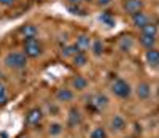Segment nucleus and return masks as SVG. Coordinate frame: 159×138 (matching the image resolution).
Here are the masks:
<instances>
[{
    "label": "nucleus",
    "mask_w": 159,
    "mask_h": 138,
    "mask_svg": "<svg viewBox=\"0 0 159 138\" xmlns=\"http://www.w3.org/2000/svg\"><path fill=\"white\" fill-rule=\"evenodd\" d=\"M3 64L11 70H22L27 67V56L22 51H11L5 56Z\"/></svg>",
    "instance_id": "nucleus-1"
},
{
    "label": "nucleus",
    "mask_w": 159,
    "mask_h": 138,
    "mask_svg": "<svg viewBox=\"0 0 159 138\" xmlns=\"http://www.w3.org/2000/svg\"><path fill=\"white\" fill-rule=\"evenodd\" d=\"M22 52L30 59H37L43 54V45L37 40V37L32 38H24V45H22Z\"/></svg>",
    "instance_id": "nucleus-2"
},
{
    "label": "nucleus",
    "mask_w": 159,
    "mask_h": 138,
    "mask_svg": "<svg viewBox=\"0 0 159 138\" xmlns=\"http://www.w3.org/2000/svg\"><path fill=\"white\" fill-rule=\"evenodd\" d=\"M111 94L118 99H129L132 94V87L127 81L118 78L111 82Z\"/></svg>",
    "instance_id": "nucleus-3"
},
{
    "label": "nucleus",
    "mask_w": 159,
    "mask_h": 138,
    "mask_svg": "<svg viewBox=\"0 0 159 138\" xmlns=\"http://www.w3.org/2000/svg\"><path fill=\"white\" fill-rule=\"evenodd\" d=\"M108 97L103 94H96L92 97L88 99V108L92 109V111H103L105 108L108 106Z\"/></svg>",
    "instance_id": "nucleus-4"
},
{
    "label": "nucleus",
    "mask_w": 159,
    "mask_h": 138,
    "mask_svg": "<svg viewBox=\"0 0 159 138\" xmlns=\"http://www.w3.org/2000/svg\"><path fill=\"white\" fill-rule=\"evenodd\" d=\"M42 121H43V109L42 108H32V109H29V113L25 114V124L30 127L38 126Z\"/></svg>",
    "instance_id": "nucleus-5"
},
{
    "label": "nucleus",
    "mask_w": 159,
    "mask_h": 138,
    "mask_svg": "<svg viewBox=\"0 0 159 138\" xmlns=\"http://www.w3.org/2000/svg\"><path fill=\"white\" fill-rule=\"evenodd\" d=\"M123 8L124 11L127 13V15H135V13L142 11L143 8V0H124V3H123Z\"/></svg>",
    "instance_id": "nucleus-6"
},
{
    "label": "nucleus",
    "mask_w": 159,
    "mask_h": 138,
    "mask_svg": "<svg viewBox=\"0 0 159 138\" xmlns=\"http://www.w3.org/2000/svg\"><path fill=\"white\" fill-rule=\"evenodd\" d=\"M135 94H137V97L140 100H148L150 95H151V86H150V82H147V81L139 82L137 87H135Z\"/></svg>",
    "instance_id": "nucleus-7"
},
{
    "label": "nucleus",
    "mask_w": 159,
    "mask_h": 138,
    "mask_svg": "<svg viewBox=\"0 0 159 138\" xmlns=\"http://www.w3.org/2000/svg\"><path fill=\"white\" fill-rule=\"evenodd\" d=\"M73 97H75V94L69 87H59L56 91V100L61 102V103H69V102L73 100Z\"/></svg>",
    "instance_id": "nucleus-8"
},
{
    "label": "nucleus",
    "mask_w": 159,
    "mask_h": 138,
    "mask_svg": "<svg viewBox=\"0 0 159 138\" xmlns=\"http://www.w3.org/2000/svg\"><path fill=\"white\" fill-rule=\"evenodd\" d=\"M81 121H83V116H81V113H80V109L78 108H70L69 109V114H67V124H69V127H76V126H80L81 124Z\"/></svg>",
    "instance_id": "nucleus-9"
},
{
    "label": "nucleus",
    "mask_w": 159,
    "mask_h": 138,
    "mask_svg": "<svg viewBox=\"0 0 159 138\" xmlns=\"http://www.w3.org/2000/svg\"><path fill=\"white\" fill-rule=\"evenodd\" d=\"M126 127H127V122H126V119H124L121 114H115V116L111 118V121H110V129H111L113 132H123Z\"/></svg>",
    "instance_id": "nucleus-10"
},
{
    "label": "nucleus",
    "mask_w": 159,
    "mask_h": 138,
    "mask_svg": "<svg viewBox=\"0 0 159 138\" xmlns=\"http://www.w3.org/2000/svg\"><path fill=\"white\" fill-rule=\"evenodd\" d=\"M132 22H134V25L137 27V29H142V27H145L150 22V16L143 11H139V13H135V15H132Z\"/></svg>",
    "instance_id": "nucleus-11"
},
{
    "label": "nucleus",
    "mask_w": 159,
    "mask_h": 138,
    "mask_svg": "<svg viewBox=\"0 0 159 138\" xmlns=\"http://www.w3.org/2000/svg\"><path fill=\"white\" fill-rule=\"evenodd\" d=\"M145 59H147V64L153 68H157L159 67V51L156 48H151L147 51V54H145Z\"/></svg>",
    "instance_id": "nucleus-12"
},
{
    "label": "nucleus",
    "mask_w": 159,
    "mask_h": 138,
    "mask_svg": "<svg viewBox=\"0 0 159 138\" xmlns=\"http://www.w3.org/2000/svg\"><path fill=\"white\" fill-rule=\"evenodd\" d=\"M91 43H92V40H91V37L86 35V33H80V35L76 37V41H75V45H76V48H78L80 51L89 49V48H91Z\"/></svg>",
    "instance_id": "nucleus-13"
},
{
    "label": "nucleus",
    "mask_w": 159,
    "mask_h": 138,
    "mask_svg": "<svg viewBox=\"0 0 159 138\" xmlns=\"http://www.w3.org/2000/svg\"><path fill=\"white\" fill-rule=\"evenodd\" d=\"M19 33L24 38H32V37H37L38 29H37V25H34V24H24L19 29Z\"/></svg>",
    "instance_id": "nucleus-14"
},
{
    "label": "nucleus",
    "mask_w": 159,
    "mask_h": 138,
    "mask_svg": "<svg viewBox=\"0 0 159 138\" xmlns=\"http://www.w3.org/2000/svg\"><path fill=\"white\" fill-rule=\"evenodd\" d=\"M72 87L76 89V91H84V89L88 87V79H86L84 76H80V75L73 76V79H72Z\"/></svg>",
    "instance_id": "nucleus-15"
},
{
    "label": "nucleus",
    "mask_w": 159,
    "mask_h": 138,
    "mask_svg": "<svg viewBox=\"0 0 159 138\" xmlns=\"http://www.w3.org/2000/svg\"><path fill=\"white\" fill-rule=\"evenodd\" d=\"M62 132H64V126H62L61 122H51L49 126H48V135L52 136V138L59 136Z\"/></svg>",
    "instance_id": "nucleus-16"
},
{
    "label": "nucleus",
    "mask_w": 159,
    "mask_h": 138,
    "mask_svg": "<svg viewBox=\"0 0 159 138\" xmlns=\"http://www.w3.org/2000/svg\"><path fill=\"white\" fill-rule=\"evenodd\" d=\"M72 59H73V65L75 67H84L88 64V56H86L84 51H78Z\"/></svg>",
    "instance_id": "nucleus-17"
},
{
    "label": "nucleus",
    "mask_w": 159,
    "mask_h": 138,
    "mask_svg": "<svg viewBox=\"0 0 159 138\" xmlns=\"http://www.w3.org/2000/svg\"><path fill=\"white\" fill-rule=\"evenodd\" d=\"M91 51H92V54H94L96 57H100L103 54V51H105V46L102 43V40H94L92 41L91 43Z\"/></svg>",
    "instance_id": "nucleus-18"
},
{
    "label": "nucleus",
    "mask_w": 159,
    "mask_h": 138,
    "mask_svg": "<svg viewBox=\"0 0 159 138\" xmlns=\"http://www.w3.org/2000/svg\"><path fill=\"white\" fill-rule=\"evenodd\" d=\"M140 45L143 46V48H147V49H151V48H154V45H156V37H148V35H140Z\"/></svg>",
    "instance_id": "nucleus-19"
},
{
    "label": "nucleus",
    "mask_w": 159,
    "mask_h": 138,
    "mask_svg": "<svg viewBox=\"0 0 159 138\" xmlns=\"http://www.w3.org/2000/svg\"><path fill=\"white\" fill-rule=\"evenodd\" d=\"M142 33L143 35H148V37H156L157 35V25L153 24V22H148L145 27H142Z\"/></svg>",
    "instance_id": "nucleus-20"
},
{
    "label": "nucleus",
    "mask_w": 159,
    "mask_h": 138,
    "mask_svg": "<svg viewBox=\"0 0 159 138\" xmlns=\"http://www.w3.org/2000/svg\"><path fill=\"white\" fill-rule=\"evenodd\" d=\"M78 51H80V49L76 48V45H65V46L62 48L61 52H62V56H64V57H67V59H69V57H73Z\"/></svg>",
    "instance_id": "nucleus-21"
},
{
    "label": "nucleus",
    "mask_w": 159,
    "mask_h": 138,
    "mask_svg": "<svg viewBox=\"0 0 159 138\" xmlns=\"http://www.w3.org/2000/svg\"><path fill=\"white\" fill-rule=\"evenodd\" d=\"M132 43H134V41H132V37H123L121 40H119V49L127 52V51L132 49Z\"/></svg>",
    "instance_id": "nucleus-22"
},
{
    "label": "nucleus",
    "mask_w": 159,
    "mask_h": 138,
    "mask_svg": "<svg viewBox=\"0 0 159 138\" xmlns=\"http://www.w3.org/2000/svg\"><path fill=\"white\" fill-rule=\"evenodd\" d=\"M99 19H100V22H102V24H105L107 27H111V25H115V18H113V15H111V13H108V11L102 13Z\"/></svg>",
    "instance_id": "nucleus-23"
},
{
    "label": "nucleus",
    "mask_w": 159,
    "mask_h": 138,
    "mask_svg": "<svg viewBox=\"0 0 159 138\" xmlns=\"http://www.w3.org/2000/svg\"><path fill=\"white\" fill-rule=\"evenodd\" d=\"M91 138H107V132L103 127H96L91 132Z\"/></svg>",
    "instance_id": "nucleus-24"
},
{
    "label": "nucleus",
    "mask_w": 159,
    "mask_h": 138,
    "mask_svg": "<svg viewBox=\"0 0 159 138\" xmlns=\"http://www.w3.org/2000/svg\"><path fill=\"white\" fill-rule=\"evenodd\" d=\"M69 11L72 13V15H80V16H84L86 15V11L80 7V5H67Z\"/></svg>",
    "instance_id": "nucleus-25"
},
{
    "label": "nucleus",
    "mask_w": 159,
    "mask_h": 138,
    "mask_svg": "<svg viewBox=\"0 0 159 138\" xmlns=\"http://www.w3.org/2000/svg\"><path fill=\"white\" fill-rule=\"evenodd\" d=\"M7 100H8V92H7V87L0 82V105H3V103H7Z\"/></svg>",
    "instance_id": "nucleus-26"
},
{
    "label": "nucleus",
    "mask_w": 159,
    "mask_h": 138,
    "mask_svg": "<svg viewBox=\"0 0 159 138\" xmlns=\"http://www.w3.org/2000/svg\"><path fill=\"white\" fill-rule=\"evenodd\" d=\"M48 113L51 116H57L59 114V106L56 103H48Z\"/></svg>",
    "instance_id": "nucleus-27"
},
{
    "label": "nucleus",
    "mask_w": 159,
    "mask_h": 138,
    "mask_svg": "<svg viewBox=\"0 0 159 138\" xmlns=\"http://www.w3.org/2000/svg\"><path fill=\"white\" fill-rule=\"evenodd\" d=\"M16 3V0H0V5L2 7H13Z\"/></svg>",
    "instance_id": "nucleus-28"
},
{
    "label": "nucleus",
    "mask_w": 159,
    "mask_h": 138,
    "mask_svg": "<svg viewBox=\"0 0 159 138\" xmlns=\"http://www.w3.org/2000/svg\"><path fill=\"white\" fill-rule=\"evenodd\" d=\"M111 2H113V0H97V5L103 8V7H108Z\"/></svg>",
    "instance_id": "nucleus-29"
},
{
    "label": "nucleus",
    "mask_w": 159,
    "mask_h": 138,
    "mask_svg": "<svg viewBox=\"0 0 159 138\" xmlns=\"http://www.w3.org/2000/svg\"><path fill=\"white\" fill-rule=\"evenodd\" d=\"M81 0H67V5H80Z\"/></svg>",
    "instance_id": "nucleus-30"
},
{
    "label": "nucleus",
    "mask_w": 159,
    "mask_h": 138,
    "mask_svg": "<svg viewBox=\"0 0 159 138\" xmlns=\"http://www.w3.org/2000/svg\"><path fill=\"white\" fill-rule=\"evenodd\" d=\"M19 138H29V136H19Z\"/></svg>",
    "instance_id": "nucleus-31"
}]
</instances>
